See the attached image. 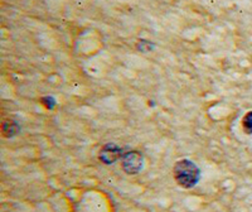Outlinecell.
I'll return each mask as SVG.
<instances>
[{
	"instance_id": "6",
	"label": "cell",
	"mask_w": 252,
	"mask_h": 212,
	"mask_svg": "<svg viewBox=\"0 0 252 212\" xmlns=\"http://www.w3.org/2000/svg\"><path fill=\"white\" fill-rule=\"evenodd\" d=\"M40 101H42V103L46 105V107H48V109H52V107L56 105L55 99L51 98V96H46V98H42V100H40Z\"/></svg>"
},
{
	"instance_id": "3",
	"label": "cell",
	"mask_w": 252,
	"mask_h": 212,
	"mask_svg": "<svg viewBox=\"0 0 252 212\" xmlns=\"http://www.w3.org/2000/svg\"><path fill=\"white\" fill-rule=\"evenodd\" d=\"M124 150L115 144H106L100 150V161L105 164H112L123 158Z\"/></svg>"
},
{
	"instance_id": "5",
	"label": "cell",
	"mask_w": 252,
	"mask_h": 212,
	"mask_svg": "<svg viewBox=\"0 0 252 212\" xmlns=\"http://www.w3.org/2000/svg\"><path fill=\"white\" fill-rule=\"evenodd\" d=\"M242 128L246 134H252V111L247 112L242 120Z\"/></svg>"
},
{
	"instance_id": "1",
	"label": "cell",
	"mask_w": 252,
	"mask_h": 212,
	"mask_svg": "<svg viewBox=\"0 0 252 212\" xmlns=\"http://www.w3.org/2000/svg\"><path fill=\"white\" fill-rule=\"evenodd\" d=\"M175 181L183 188H193L195 184L199 182L201 178V171L197 167V164L193 163L188 159H182L177 162L173 171Z\"/></svg>"
},
{
	"instance_id": "2",
	"label": "cell",
	"mask_w": 252,
	"mask_h": 212,
	"mask_svg": "<svg viewBox=\"0 0 252 212\" xmlns=\"http://www.w3.org/2000/svg\"><path fill=\"white\" fill-rule=\"evenodd\" d=\"M121 163H123V169L127 175H136L143 168V154L140 152H136V150L124 153L123 158H121Z\"/></svg>"
},
{
	"instance_id": "4",
	"label": "cell",
	"mask_w": 252,
	"mask_h": 212,
	"mask_svg": "<svg viewBox=\"0 0 252 212\" xmlns=\"http://www.w3.org/2000/svg\"><path fill=\"white\" fill-rule=\"evenodd\" d=\"M19 132V125L13 120H5L1 125V133L5 138H10Z\"/></svg>"
}]
</instances>
